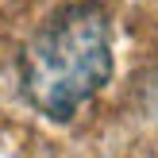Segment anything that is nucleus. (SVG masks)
I'll use <instances>...</instances> for the list:
<instances>
[{
	"label": "nucleus",
	"instance_id": "obj_1",
	"mask_svg": "<svg viewBox=\"0 0 158 158\" xmlns=\"http://www.w3.org/2000/svg\"><path fill=\"white\" fill-rule=\"evenodd\" d=\"M112 77V19L100 4H66L19 54L23 97L46 120H69Z\"/></svg>",
	"mask_w": 158,
	"mask_h": 158
}]
</instances>
